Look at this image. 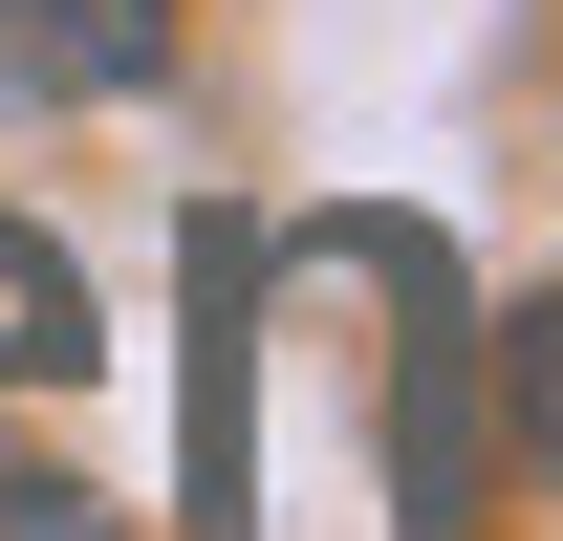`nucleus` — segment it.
<instances>
[{
	"label": "nucleus",
	"mask_w": 563,
	"mask_h": 541,
	"mask_svg": "<svg viewBox=\"0 0 563 541\" xmlns=\"http://www.w3.org/2000/svg\"><path fill=\"white\" fill-rule=\"evenodd\" d=\"M66 390H87V281L0 217V411H66ZM0 520H66V476H44V455H0Z\"/></svg>",
	"instance_id": "nucleus-1"
},
{
	"label": "nucleus",
	"mask_w": 563,
	"mask_h": 541,
	"mask_svg": "<svg viewBox=\"0 0 563 541\" xmlns=\"http://www.w3.org/2000/svg\"><path fill=\"white\" fill-rule=\"evenodd\" d=\"M174 66V0H0V87L22 109H131Z\"/></svg>",
	"instance_id": "nucleus-2"
},
{
	"label": "nucleus",
	"mask_w": 563,
	"mask_h": 541,
	"mask_svg": "<svg viewBox=\"0 0 563 541\" xmlns=\"http://www.w3.org/2000/svg\"><path fill=\"white\" fill-rule=\"evenodd\" d=\"M498 390H520V455L563 476V281H542V303H520V346H498Z\"/></svg>",
	"instance_id": "nucleus-3"
}]
</instances>
